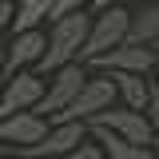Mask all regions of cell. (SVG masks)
<instances>
[{"mask_svg":"<svg viewBox=\"0 0 159 159\" xmlns=\"http://www.w3.org/2000/svg\"><path fill=\"white\" fill-rule=\"evenodd\" d=\"M92 20H96V12H88V8L72 12L64 20H52V28H48V56L36 68L40 76H52L60 68L84 60V48H88V36H92Z\"/></svg>","mask_w":159,"mask_h":159,"instance_id":"obj_1","label":"cell"},{"mask_svg":"<svg viewBox=\"0 0 159 159\" xmlns=\"http://www.w3.org/2000/svg\"><path fill=\"white\" fill-rule=\"evenodd\" d=\"M131 36V12L119 4V8H107V12H96L92 20V36H88V48H84V60L80 64H96L99 56L123 48Z\"/></svg>","mask_w":159,"mask_h":159,"instance_id":"obj_2","label":"cell"},{"mask_svg":"<svg viewBox=\"0 0 159 159\" xmlns=\"http://www.w3.org/2000/svg\"><path fill=\"white\" fill-rule=\"evenodd\" d=\"M88 139H92V123L68 119V123H52V131H48L44 143H36V147H8V155L16 151V159H64L76 147H84Z\"/></svg>","mask_w":159,"mask_h":159,"instance_id":"obj_3","label":"cell"},{"mask_svg":"<svg viewBox=\"0 0 159 159\" xmlns=\"http://www.w3.org/2000/svg\"><path fill=\"white\" fill-rule=\"evenodd\" d=\"M116 103H119V88H116V76H111V72H103V76H88L80 99L56 119V123H68V119H84V123H92L96 116L111 111Z\"/></svg>","mask_w":159,"mask_h":159,"instance_id":"obj_4","label":"cell"},{"mask_svg":"<svg viewBox=\"0 0 159 159\" xmlns=\"http://www.w3.org/2000/svg\"><path fill=\"white\" fill-rule=\"evenodd\" d=\"M84 84H88V72H84V64H68V68H60V72H52L48 76V96H44V103H40L36 111L40 116H48L52 123H56L72 103L80 99V92H84Z\"/></svg>","mask_w":159,"mask_h":159,"instance_id":"obj_5","label":"cell"},{"mask_svg":"<svg viewBox=\"0 0 159 159\" xmlns=\"http://www.w3.org/2000/svg\"><path fill=\"white\" fill-rule=\"evenodd\" d=\"M48 96V80L40 72H16V76L4 80V99H0V111L4 116H16V111H36Z\"/></svg>","mask_w":159,"mask_h":159,"instance_id":"obj_6","label":"cell"},{"mask_svg":"<svg viewBox=\"0 0 159 159\" xmlns=\"http://www.w3.org/2000/svg\"><path fill=\"white\" fill-rule=\"evenodd\" d=\"M48 56V32L32 28V32H12L8 48H4V80L16 76L20 68H40V60Z\"/></svg>","mask_w":159,"mask_h":159,"instance_id":"obj_7","label":"cell"},{"mask_svg":"<svg viewBox=\"0 0 159 159\" xmlns=\"http://www.w3.org/2000/svg\"><path fill=\"white\" fill-rule=\"evenodd\" d=\"M52 131V119L40 116V111H16V116H4L0 119V139L4 147H36L44 143Z\"/></svg>","mask_w":159,"mask_h":159,"instance_id":"obj_8","label":"cell"},{"mask_svg":"<svg viewBox=\"0 0 159 159\" xmlns=\"http://www.w3.org/2000/svg\"><path fill=\"white\" fill-rule=\"evenodd\" d=\"M92 123L111 127V131H116V135H123L127 143H143V147H151V143H155V127H151L147 111H131V107H123V103H116L111 111L96 116Z\"/></svg>","mask_w":159,"mask_h":159,"instance_id":"obj_9","label":"cell"},{"mask_svg":"<svg viewBox=\"0 0 159 159\" xmlns=\"http://www.w3.org/2000/svg\"><path fill=\"white\" fill-rule=\"evenodd\" d=\"M155 64H159L155 48H147V44H123V48H116V52L99 56L92 68H99V72H135V76H151Z\"/></svg>","mask_w":159,"mask_h":159,"instance_id":"obj_10","label":"cell"},{"mask_svg":"<svg viewBox=\"0 0 159 159\" xmlns=\"http://www.w3.org/2000/svg\"><path fill=\"white\" fill-rule=\"evenodd\" d=\"M92 139L103 147V155H107V159H159L155 143H151V147H143V143H127L123 135H116V131L103 127V123H92Z\"/></svg>","mask_w":159,"mask_h":159,"instance_id":"obj_11","label":"cell"},{"mask_svg":"<svg viewBox=\"0 0 159 159\" xmlns=\"http://www.w3.org/2000/svg\"><path fill=\"white\" fill-rule=\"evenodd\" d=\"M116 76V88H119V103L131 107V111H147L151 99H155V84L151 76H135V72H111Z\"/></svg>","mask_w":159,"mask_h":159,"instance_id":"obj_12","label":"cell"},{"mask_svg":"<svg viewBox=\"0 0 159 159\" xmlns=\"http://www.w3.org/2000/svg\"><path fill=\"white\" fill-rule=\"evenodd\" d=\"M52 8H56V0H16V24H12V32L40 28L44 20H52Z\"/></svg>","mask_w":159,"mask_h":159,"instance_id":"obj_13","label":"cell"},{"mask_svg":"<svg viewBox=\"0 0 159 159\" xmlns=\"http://www.w3.org/2000/svg\"><path fill=\"white\" fill-rule=\"evenodd\" d=\"M159 40V4H147V8H139V12H131V36H127V44H155Z\"/></svg>","mask_w":159,"mask_h":159,"instance_id":"obj_14","label":"cell"},{"mask_svg":"<svg viewBox=\"0 0 159 159\" xmlns=\"http://www.w3.org/2000/svg\"><path fill=\"white\" fill-rule=\"evenodd\" d=\"M92 0H56V8H52V20H64V16H72V12H84Z\"/></svg>","mask_w":159,"mask_h":159,"instance_id":"obj_15","label":"cell"},{"mask_svg":"<svg viewBox=\"0 0 159 159\" xmlns=\"http://www.w3.org/2000/svg\"><path fill=\"white\" fill-rule=\"evenodd\" d=\"M64 159H107V155H103V147H99V143H92V139H88L84 147H76L72 155H64Z\"/></svg>","mask_w":159,"mask_h":159,"instance_id":"obj_16","label":"cell"},{"mask_svg":"<svg viewBox=\"0 0 159 159\" xmlns=\"http://www.w3.org/2000/svg\"><path fill=\"white\" fill-rule=\"evenodd\" d=\"M147 119H151V127H155V139H159V96L151 99V107H147Z\"/></svg>","mask_w":159,"mask_h":159,"instance_id":"obj_17","label":"cell"},{"mask_svg":"<svg viewBox=\"0 0 159 159\" xmlns=\"http://www.w3.org/2000/svg\"><path fill=\"white\" fill-rule=\"evenodd\" d=\"M119 4H123V0H92V8H96V12H107V8H119Z\"/></svg>","mask_w":159,"mask_h":159,"instance_id":"obj_18","label":"cell"},{"mask_svg":"<svg viewBox=\"0 0 159 159\" xmlns=\"http://www.w3.org/2000/svg\"><path fill=\"white\" fill-rule=\"evenodd\" d=\"M151 84H155V96H159V64H155V72H151Z\"/></svg>","mask_w":159,"mask_h":159,"instance_id":"obj_19","label":"cell"},{"mask_svg":"<svg viewBox=\"0 0 159 159\" xmlns=\"http://www.w3.org/2000/svg\"><path fill=\"white\" fill-rule=\"evenodd\" d=\"M151 48H155V56H159V40H155V44H151Z\"/></svg>","mask_w":159,"mask_h":159,"instance_id":"obj_20","label":"cell"},{"mask_svg":"<svg viewBox=\"0 0 159 159\" xmlns=\"http://www.w3.org/2000/svg\"><path fill=\"white\" fill-rule=\"evenodd\" d=\"M155 151H159V139H155Z\"/></svg>","mask_w":159,"mask_h":159,"instance_id":"obj_21","label":"cell"},{"mask_svg":"<svg viewBox=\"0 0 159 159\" xmlns=\"http://www.w3.org/2000/svg\"><path fill=\"white\" fill-rule=\"evenodd\" d=\"M4 159H12V155H4Z\"/></svg>","mask_w":159,"mask_h":159,"instance_id":"obj_22","label":"cell"}]
</instances>
